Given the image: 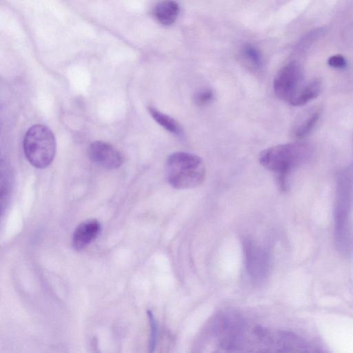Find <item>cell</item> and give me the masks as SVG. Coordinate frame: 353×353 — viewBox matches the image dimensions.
<instances>
[{
  "label": "cell",
  "instance_id": "30bf717a",
  "mask_svg": "<svg viewBox=\"0 0 353 353\" xmlns=\"http://www.w3.org/2000/svg\"><path fill=\"white\" fill-rule=\"evenodd\" d=\"M321 82L319 79H312L299 90L290 104L294 106H301L316 99L320 94Z\"/></svg>",
  "mask_w": 353,
  "mask_h": 353
},
{
  "label": "cell",
  "instance_id": "5b68a950",
  "mask_svg": "<svg viewBox=\"0 0 353 353\" xmlns=\"http://www.w3.org/2000/svg\"><path fill=\"white\" fill-rule=\"evenodd\" d=\"M245 266L250 277L261 281L266 276L270 265V256L264 249L257 246L250 239L243 243Z\"/></svg>",
  "mask_w": 353,
  "mask_h": 353
},
{
  "label": "cell",
  "instance_id": "7a4b0ae2",
  "mask_svg": "<svg viewBox=\"0 0 353 353\" xmlns=\"http://www.w3.org/2000/svg\"><path fill=\"white\" fill-rule=\"evenodd\" d=\"M168 183L176 189H190L200 185L205 177L203 160L196 154L177 152L170 155L166 162Z\"/></svg>",
  "mask_w": 353,
  "mask_h": 353
},
{
  "label": "cell",
  "instance_id": "3957f363",
  "mask_svg": "<svg viewBox=\"0 0 353 353\" xmlns=\"http://www.w3.org/2000/svg\"><path fill=\"white\" fill-rule=\"evenodd\" d=\"M23 148L30 163L37 168H45L53 161L56 141L52 131L46 125L37 124L26 132Z\"/></svg>",
  "mask_w": 353,
  "mask_h": 353
},
{
  "label": "cell",
  "instance_id": "52a82bcc",
  "mask_svg": "<svg viewBox=\"0 0 353 353\" xmlns=\"http://www.w3.org/2000/svg\"><path fill=\"white\" fill-rule=\"evenodd\" d=\"M101 229L95 219H87L78 225L72 237V245L77 251L84 249L96 239Z\"/></svg>",
  "mask_w": 353,
  "mask_h": 353
},
{
  "label": "cell",
  "instance_id": "7c38bea8",
  "mask_svg": "<svg viewBox=\"0 0 353 353\" xmlns=\"http://www.w3.org/2000/svg\"><path fill=\"white\" fill-rule=\"evenodd\" d=\"M241 57L245 65L252 69L257 70L263 65L262 54L253 44H244L241 49Z\"/></svg>",
  "mask_w": 353,
  "mask_h": 353
},
{
  "label": "cell",
  "instance_id": "9a60e30c",
  "mask_svg": "<svg viewBox=\"0 0 353 353\" xmlns=\"http://www.w3.org/2000/svg\"><path fill=\"white\" fill-rule=\"evenodd\" d=\"M327 64L336 69H343L347 66V59L341 54H334L329 57Z\"/></svg>",
  "mask_w": 353,
  "mask_h": 353
},
{
  "label": "cell",
  "instance_id": "ba28073f",
  "mask_svg": "<svg viewBox=\"0 0 353 353\" xmlns=\"http://www.w3.org/2000/svg\"><path fill=\"white\" fill-rule=\"evenodd\" d=\"M180 12L179 5L174 1L159 2L153 9V16L162 25L170 26L175 22Z\"/></svg>",
  "mask_w": 353,
  "mask_h": 353
},
{
  "label": "cell",
  "instance_id": "8fae6325",
  "mask_svg": "<svg viewBox=\"0 0 353 353\" xmlns=\"http://www.w3.org/2000/svg\"><path fill=\"white\" fill-rule=\"evenodd\" d=\"M148 112L153 119L170 133L181 136L183 130L179 123L170 116L161 112L154 107H149Z\"/></svg>",
  "mask_w": 353,
  "mask_h": 353
},
{
  "label": "cell",
  "instance_id": "277c9868",
  "mask_svg": "<svg viewBox=\"0 0 353 353\" xmlns=\"http://www.w3.org/2000/svg\"><path fill=\"white\" fill-rule=\"evenodd\" d=\"M304 83L301 65L296 61H291L276 73L273 81V90L279 99L290 103Z\"/></svg>",
  "mask_w": 353,
  "mask_h": 353
},
{
  "label": "cell",
  "instance_id": "9c48e42d",
  "mask_svg": "<svg viewBox=\"0 0 353 353\" xmlns=\"http://www.w3.org/2000/svg\"><path fill=\"white\" fill-rule=\"evenodd\" d=\"M320 117L319 108H315L307 111L295 125L292 130L293 137L298 139L307 137L316 126Z\"/></svg>",
  "mask_w": 353,
  "mask_h": 353
},
{
  "label": "cell",
  "instance_id": "6da1fadb",
  "mask_svg": "<svg viewBox=\"0 0 353 353\" xmlns=\"http://www.w3.org/2000/svg\"><path fill=\"white\" fill-rule=\"evenodd\" d=\"M312 154V148L307 143L294 142L268 148L259 154V162L272 172L279 188L288 189V179L291 172L306 161Z\"/></svg>",
  "mask_w": 353,
  "mask_h": 353
},
{
  "label": "cell",
  "instance_id": "4fadbf2b",
  "mask_svg": "<svg viewBox=\"0 0 353 353\" xmlns=\"http://www.w3.org/2000/svg\"><path fill=\"white\" fill-rule=\"evenodd\" d=\"M147 315L150 325V337L148 341V352L154 353L157 346L158 325L153 313L148 310Z\"/></svg>",
  "mask_w": 353,
  "mask_h": 353
},
{
  "label": "cell",
  "instance_id": "5bb4252c",
  "mask_svg": "<svg viewBox=\"0 0 353 353\" xmlns=\"http://www.w3.org/2000/svg\"><path fill=\"white\" fill-rule=\"evenodd\" d=\"M214 94L210 89H203L194 95V101L199 105H205L210 103L214 99Z\"/></svg>",
  "mask_w": 353,
  "mask_h": 353
},
{
  "label": "cell",
  "instance_id": "8992f818",
  "mask_svg": "<svg viewBox=\"0 0 353 353\" xmlns=\"http://www.w3.org/2000/svg\"><path fill=\"white\" fill-rule=\"evenodd\" d=\"M88 157L95 164L107 169H115L123 162L122 154L111 144L97 141L88 148Z\"/></svg>",
  "mask_w": 353,
  "mask_h": 353
}]
</instances>
